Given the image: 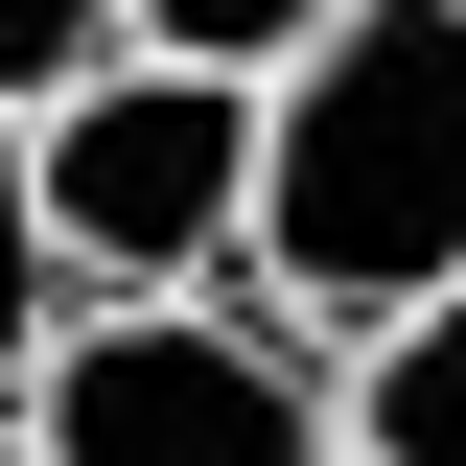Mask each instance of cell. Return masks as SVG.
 <instances>
[{"mask_svg":"<svg viewBox=\"0 0 466 466\" xmlns=\"http://www.w3.org/2000/svg\"><path fill=\"white\" fill-rule=\"evenodd\" d=\"M350 0H140V70H210V94H280Z\"/></svg>","mask_w":466,"mask_h":466,"instance_id":"cell-5","label":"cell"},{"mask_svg":"<svg viewBox=\"0 0 466 466\" xmlns=\"http://www.w3.org/2000/svg\"><path fill=\"white\" fill-rule=\"evenodd\" d=\"M47 466H327V350L280 303H70L47 397H24Z\"/></svg>","mask_w":466,"mask_h":466,"instance_id":"cell-3","label":"cell"},{"mask_svg":"<svg viewBox=\"0 0 466 466\" xmlns=\"http://www.w3.org/2000/svg\"><path fill=\"white\" fill-rule=\"evenodd\" d=\"M327 466H466V303L327 350Z\"/></svg>","mask_w":466,"mask_h":466,"instance_id":"cell-4","label":"cell"},{"mask_svg":"<svg viewBox=\"0 0 466 466\" xmlns=\"http://www.w3.org/2000/svg\"><path fill=\"white\" fill-rule=\"evenodd\" d=\"M257 303L303 350L466 303V0H350L257 94Z\"/></svg>","mask_w":466,"mask_h":466,"instance_id":"cell-1","label":"cell"},{"mask_svg":"<svg viewBox=\"0 0 466 466\" xmlns=\"http://www.w3.org/2000/svg\"><path fill=\"white\" fill-rule=\"evenodd\" d=\"M0 466H47V443H24V420H0Z\"/></svg>","mask_w":466,"mask_h":466,"instance_id":"cell-8","label":"cell"},{"mask_svg":"<svg viewBox=\"0 0 466 466\" xmlns=\"http://www.w3.org/2000/svg\"><path fill=\"white\" fill-rule=\"evenodd\" d=\"M94 70H140V0H0V116H70Z\"/></svg>","mask_w":466,"mask_h":466,"instance_id":"cell-7","label":"cell"},{"mask_svg":"<svg viewBox=\"0 0 466 466\" xmlns=\"http://www.w3.org/2000/svg\"><path fill=\"white\" fill-rule=\"evenodd\" d=\"M47 350H70V257H47V187H24V116H0V420L47 397Z\"/></svg>","mask_w":466,"mask_h":466,"instance_id":"cell-6","label":"cell"},{"mask_svg":"<svg viewBox=\"0 0 466 466\" xmlns=\"http://www.w3.org/2000/svg\"><path fill=\"white\" fill-rule=\"evenodd\" d=\"M70 303H233L257 280V94L210 70H94L70 116H24Z\"/></svg>","mask_w":466,"mask_h":466,"instance_id":"cell-2","label":"cell"}]
</instances>
